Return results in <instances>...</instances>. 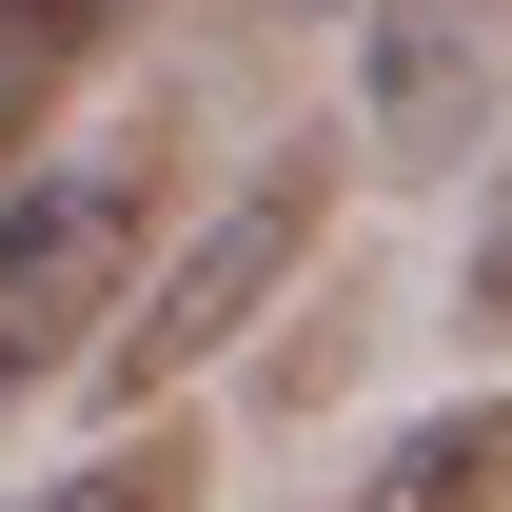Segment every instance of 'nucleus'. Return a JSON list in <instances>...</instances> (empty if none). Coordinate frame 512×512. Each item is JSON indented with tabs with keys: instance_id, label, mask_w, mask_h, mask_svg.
Returning a JSON list of instances; mask_svg holds the SVG:
<instances>
[{
	"instance_id": "nucleus-1",
	"label": "nucleus",
	"mask_w": 512,
	"mask_h": 512,
	"mask_svg": "<svg viewBox=\"0 0 512 512\" xmlns=\"http://www.w3.org/2000/svg\"><path fill=\"white\" fill-rule=\"evenodd\" d=\"M316 237H335V138H276V158H256V178H237V197H217V217H197V237L119 296V335H99L119 434H138V414H178V375H217V355L296 296V256H316Z\"/></svg>"
},
{
	"instance_id": "nucleus-2",
	"label": "nucleus",
	"mask_w": 512,
	"mask_h": 512,
	"mask_svg": "<svg viewBox=\"0 0 512 512\" xmlns=\"http://www.w3.org/2000/svg\"><path fill=\"white\" fill-rule=\"evenodd\" d=\"M138 296V158H60L0 197V375L99 355V316Z\"/></svg>"
},
{
	"instance_id": "nucleus-3",
	"label": "nucleus",
	"mask_w": 512,
	"mask_h": 512,
	"mask_svg": "<svg viewBox=\"0 0 512 512\" xmlns=\"http://www.w3.org/2000/svg\"><path fill=\"white\" fill-rule=\"evenodd\" d=\"M355 20H375V138L453 158L473 99H493V0H355Z\"/></svg>"
},
{
	"instance_id": "nucleus-4",
	"label": "nucleus",
	"mask_w": 512,
	"mask_h": 512,
	"mask_svg": "<svg viewBox=\"0 0 512 512\" xmlns=\"http://www.w3.org/2000/svg\"><path fill=\"white\" fill-rule=\"evenodd\" d=\"M335 512H512V394H453V414H414V434H394Z\"/></svg>"
},
{
	"instance_id": "nucleus-5",
	"label": "nucleus",
	"mask_w": 512,
	"mask_h": 512,
	"mask_svg": "<svg viewBox=\"0 0 512 512\" xmlns=\"http://www.w3.org/2000/svg\"><path fill=\"white\" fill-rule=\"evenodd\" d=\"M197 493H217V453H197L178 414H138V434H99L79 473H40L20 512H197Z\"/></svg>"
},
{
	"instance_id": "nucleus-6",
	"label": "nucleus",
	"mask_w": 512,
	"mask_h": 512,
	"mask_svg": "<svg viewBox=\"0 0 512 512\" xmlns=\"http://www.w3.org/2000/svg\"><path fill=\"white\" fill-rule=\"evenodd\" d=\"M453 335L512 355V158H493V197H473V256H453Z\"/></svg>"
},
{
	"instance_id": "nucleus-7",
	"label": "nucleus",
	"mask_w": 512,
	"mask_h": 512,
	"mask_svg": "<svg viewBox=\"0 0 512 512\" xmlns=\"http://www.w3.org/2000/svg\"><path fill=\"white\" fill-rule=\"evenodd\" d=\"M276 20H355V0H276Z\"/></svg>"
}]
</instances>
